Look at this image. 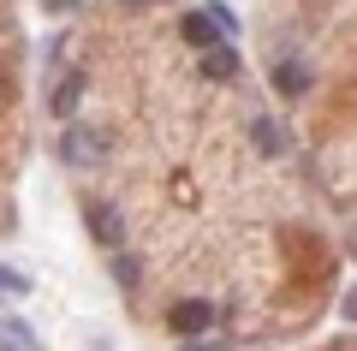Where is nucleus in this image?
<instances>
[{"instance_id": "nucleus-14", "label": "nucleus", "mask_w": 357, "mask_h": 351, "mask_svg": "<svg viewBox=\"0 0 357 351\" xmlns=\"http://www.w3.org/2000/svg\"><path fill=\"white\" fill-rule=\"evenodd\" d=\"M42 6H54V13H72V6H84V0H42Z\"/></svg>"}, {"instance_id": "nucleus-7", "label": "nucleus", "mask_w": 357, "mask_h": 351, "mask_svg": "<svg viewBox=\"0 0 357 351\" xmlns=\"http://www.w3.org/2000/svg\"><path fill=\"white\" fill-rule=\"evenodd\" d=\"M84 89H89V77H84V72H66V77H60V89L48 96V107L60 113V119H72V107L84 101Z\"/></svg>"}, {"instance_id": "nucleus-1", "label": "nucleus", "mask_w": 357, "mask_h": 351, "mask_svg": "<svg viewBox=\"0 0 357 351\" xmlns=\"http://www.w3.org/2000/svg\"><path fill=\"white\" fill-rule=\"evenodd\" d=\"M107 149H114V143H107V131H96V126H66V131H60V161L77 167V173L102 167Z\"/></svg>"}, {"instance_id": "nucleus-3", "label": "nucleus", "mask_w": 357, "mask_h": 351, "mask_svg": "<svg viewBox=\"0 0 357 351\" xmlns=\"http://www.w3.org/2000/svg\"><path fill=\"white\" fill-rule=\"evenodd\" d=\"M208 322H215V304H208V298H178L173 310H167V327H173L178 339H197Z\"/></svg>"}, {"instance_id": "nucleus-4", "label": "nucleus", "mask_w": 357, "mask_h": 351, "mask_svg": "<svg viewBox=\"0 0 357 351\" xmlns=\"http://www.w3.org/2000/svg\"><path fill=\"white\" fill-rule=\"evenodd\" d=\"M178 36H185L197 54H203V48H215V42L227 36V30L215 24V13H185V18H178Z\"/></svg>"}, {"instance_id": "nucleus-12", "label": "nucleus", "mask_w": 357, "mask_h": 351, "mask_svg": "<svg viewBox=\"0 0 357 351\" xmlns=\"http://www.w3.org/2000/svg\"><path fill=\"white\" fill-rule=\"evenodd\" d=\"M208 13H215V24L227 30V36H238V18H232V6H208Z\"/></svg>"}, {"instance_id": "nucleus-5", "label": "nucleus", "mask_w": 357, "mask_h": 351, "mask_svg": "<svg viewBox=\"0 0 357 351\" xmlns=\"http://www.w3.org/2000/svg\"><path fill=\"white\" fill-rule=\"evenodd\" d=\"M238 72H244L238 48H227V42H215V48H203V77H208V84H227V77H238Z\"/></svg>"}, {"instance_id": "nucleus-13", "label": "nucleus", "mask_w": 357, "mask_h": 351, "mask_svg": "<svg viewBox=\"0 0 357 351\" xmlns=\"http://www.w3.org/2000/svg\"><path fill=\"white\" fill-rule=\"evenodd\" d=\"M340 315H345V322H357V286H351V292L340 298Z\"/></svg>"}, {"instance_id": "nucleus-6", "label": "nucleus", "mask_w": 357, "mask_h": 351, "mask_svg": "<svg viewBox=\"0 0 357 351\" xmlns=\"http://www.w3.org/2000/svg\"><path fill=\"white\" fill-rule=\"evenodd\" d=\"M268 77H274V89H280L286 101H298L310 89V66L304 60H274V72H268Z\"/></svg>"}, {"instance_id": "nucleus-9", "label": "nucleus", "mask_w": 357, "mask_h": 351, "mask_svg": "<svg viewBox=\"0 0 357 351\" xmlns=\"http://www.w3.org/2000/svg\"><path fill=\"white\" fill-rule=\"evenodd\" d=\"M114 280L126 292H137L143 286V262H137V256H126V251H114Z\"/></svg>"}, {"instance_id": "nucleus-10", "label": "nucleus", "mask_w": 357, "mask_h": 351, "mask_svg": "<svg viewBox=\"0 0 357 351\" xmlns=\"http://www.w3.org/2000/svg\"><path fill=\"white\" fill-rule=\"evenodd\" d=\"M24 292H30V274H24V268H6V262H0V298H24Z\"/></svg>"}, {"instance_id": "nucleus-2", "label": "nucleus", "mask_w": 357, "mask_h": 351, "mask_svg": "<svg viewBox=\"0 0 357 351\" xmlns=\"http://www.w3.org/2000/svg\"><path fill=\"white\" fill-rule=\"evenodd\" d=\"M84 221H89V239L102 244V251H119V244H126V214H119L114 202H89Z\"/></svg>"}, {"instance_id": "nucleus-15", "label": "nucleus", "mask_w": 357, "mask_h": 351, "mask_svg": "<svg viewBox=\"0 0 357 351\" xmlns=\"http://www.w3.org/2000/svg\"><path fill=\"white\" fill-rule=\"evenodd\" d=\"M185 351H220V345H203V339H197V345H185Z\"/></svg>"}, {"instance_id": "nucleus-11", "label": "nucleus", "mask_w": 357, "mask_h": 351, "mask_svg": "<svg viewBox=\"0 0 357 351\" xmlns=\"http://www.w3.org/2000/svg\"><path fill=\"white\" fill-rule=\"evenodd\" d=\"M256 143H262L268 155H280L286 143H280V126H274V119H256Z\"/></svg>"}, {"instance_id": "nucleus-8", "label": "nucleus", "mask_w": 357, "mask_h": 351, "mask_svg": "<svg viewBox=\"0 0 357 351\" xmlns=\"http://www.w3.org/2000/svg\"><path fill=\"white\" fill-rule=\"evenodd\" d=\"M0 339H6L13 351H42V339L30 334V322H24V315H0Z\"/></svg>"}]
</instances>
